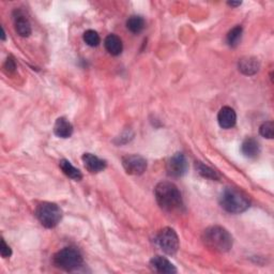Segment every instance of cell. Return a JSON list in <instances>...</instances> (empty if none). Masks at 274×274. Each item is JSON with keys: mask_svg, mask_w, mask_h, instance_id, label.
Wrapping results in <instances>:
<instances>
[{"mask_svg": "<svg viewBox=\"0 0 274 274\" xmlns=\"http://www.w3.org/2000/svg\"><path fill=\"white\" fill-rule=\"evenodd\" d=\"M54 133L60 139H69L73 134V125L66 118H58L54 125Z\"/></svg>", "mask_w": 274, "mask_h": 274, "instance_id": "cell-15", "label": "cell"}, {"mask_svg": "<svg viewBox=\"0 0 274 274\" xmlns=\"http://www.w3.org/2000/svg\"><path fill=\"white\" fill-rule=\"evenodd\" d=\"M154 195L157 204L167 212L179 211L183 207L182 195L172 182H160L154 188Z\"/></svg>", "mask_w": 274, "mask_h": 274, "instance_id": "cell-1", "label": "cell"}, {"mask_svg": "<svg viewBox=\"0 0 274 274\" xmlns=\"http://www.w3.org/2000/svg\"><path fill=\"white\" fill-rule=\"evenodd\" d=\"M242 27L241 26H236L233 29H231L228 35H227V43L229 46L231 47H236L239 42L241 41V37H242Z\"/></svg>", "mask_w": 274, "mask_h": 274, "instance_id": "cell-20", "label": "cell"}, {"mask_svg": "<svg viewBox=\"0 0 274 274\" xmlns=\"http://www.w3.org/2000/svg\"><path fill=\"white\" fill-rule=\"evenodd\" d=\"M122 166L126 174L133 176L143 175L147 170V161L143 156L132 154L122 157Z\"/></svg>", "mask_w": 274, "mask_h": 274, "instance_id": "cell-7", "label": "cell"}, {"mask_svg": "<svg viewBox=\"0 0 274 274\" xmlns=\"http://www.w3.org/2000/svg\"><path fill=\"white\" fill-rule=\"evenodd\" d=\"M5 68L9 71V72H13L16 68L15 66V61L12 59V58H8L7 61H6V65H5Z\"/></svg>", "mask_w": 274, "mask_h": 274, "instance_id": "cell-24", "label": "cell"}, {"mask_svg": "<svg viewBox=\"0 0 274 274\" xmlns=\"http://www.w3.org/2000/svg\"><path fill=\"white\" fill-rule=\"evenodd\" d=\"M126 27L133 34H140L145 28V20L142 16L132 15L126 20Z\"/></svg>", "mask_w": 274, "mask_h": 274, "instance_id": "cell-18", "label": "cell"}, {"mask_svg": "<svg viewBox=\"0 0 274 274\" xmlns=\"http://www.w3.org/2000/svg\"><path fill=\"white\" fill-rule=\"evenodd\" d=\"M241 5V3H233V2H231V3H228V6H230V7H238V6H240Z\"/></svg>", "mask_w": 274, "mask_h": 274, "instance_id": "cell-25", "label": "cell"}, {"mask_svg": "<svg viewBox=\"0 0 274 274\" xmlns=\"http://www.w3.org/2000/svg\"><path fill=\"white\" fill-rule=\"evenodd\" d=\"M205 245L218 253L228 252L233 248V237L222 226L208 227L203 235Z\"/></svg>", "mask_w": 274, "mask_h": 274, "instance_id": "cell-2", "label": "cell"}, {"mask_svg": "<svg viewBox=\"0 0 274 274\" xmlns=\"http://www.w3.org/2000/svg\"><path fill=\"white\" fill-rule=\"evenodd\" d=\"M195 168H196L197 173L200 176H203L204 178L211 179V180H217V179H220V175L214 170H212L211 167L203 164L202 162H196Z\"/></svg>", "mask_w": 274, "mask_h": 274, "instance_id": "cell-19", "label": "cell"}, {"mask_svg": "<svg viewBox=\"0 0 274 274\" xmlns=\"http://www.w3.org/2000/svg\"><path fill=\"white\" fill-rule=\"evenodd\" d=\"M3 29V35H2V39L5 41L6 40V33H5V29H4V27L2 28Z\"/></svg>", "mask_w": 274, "mask_h": 274, "instance_id": "cell-26", "label": "cell"}, {"mask_svg": "<svg viewBox=\"0 0 274 274\" xmlns=\"http://www.w3.org/2000/svg\"><path fill=\"white\" fill-rule=\"evenodd\" d=\"M83 162L85 167L87 168V171L92 173V174H97L105 170L106 167V162L101 160L100 157L96 156L92 153H85L83 155Z\"/></svg>", "mask_w": 274, "mask_h": 274, "instance_id": "cell-11", "label": "cell"}, {"mask_svg": "<svg viewBox=\"0 0 274 274\" xmlns=\"http://www.w3.org/2000/svg\"><path fill=\"white\" fill-rule=\"evenodd\" d=\"M83 262L84 259L80 252L75 248L62 249L54 256L55 266L68 272L77 270L83 266Z\"/></svg>", "mask_w": 274, "mask_h": 274, "instance_id": "cell-4", "label": "cell"}, {"mask_svg": "<svg viewBox=\"0 0 274 274\" xmlns=\"http://www.w3.org/2000/svg\"><path fill=\"white\" fill-rule=\"evenodd\" d=\"M187 171V161L183 153L178 152L174 154L166 164V172L168 176L179 178L185 175Z\"/></svg>", "mask_w": 274, "mask_h": 274, "instance_id": "cell-8", "label": "cell"}, {"mask_svg": "<svg viewBox=\"0 0 274 274\" xmlns=\"http://www.w3.org/2000/svg\"><path fill=\"white\" fill-rule=\"evenodd\" d=\"M14 26L16 33L20 37L27 38L31 35V25L28 18L22 12L17 11V10L14 12Z\"/></svg>", "mask_w": 274, "mask_h": 274, "instance_id": "cell-12", "label": "cell"}, {"mask_svg": "<svg viewBox=\"0 0 274 274\" xmlns=\"http://www.w3.org/2000/svg\"><path fill=\"white\" fill-rule=\"evenodd\" d=\"M150 267L153 271L162 274H174L177 273V268L165 257L154 256L150 260Z\"/></svg>", "mask_w": 274, "mask_h": 274, "instance_id": "cell-10", "label": "cell"}, {"mask_svg": "<svg viewBox=\"0 0 274 274\" xmlns=\"http://www.w3.org/2000/svg\"><path fill=\"white\" fill-rule=\"evenodd\" d=\"M59 166L61 168V171L63 172V174H65L67 177L73 179V180L78 181L83 178L80 171L77 170L76 167L73 166L71 162L68 160H61L59 163Z\"/></svg>", "mask_w": 274, "mask_h": 274, "instance_id": "cell-17", "label": "cell"}, {"mask_svg": "<svg viewBox=\"0 0 274 274\" xmlns=\"http://www.w3.org/2000/svg\"><path fill=\"white\" fill-rule=\"evenodd\" d=\"M260 135L265 139L272 140L274 136V124L272 121H267L265 123H262L259 128Z\"/></svg>", "mask_w": 274, "mask_h": 274, "instance_id": "cell-22", "label": "cell"}, {"mask_svg": "<svg viewBox=\"0 0 274 274\" xmlns=\"http://www.w3.org/2000/svg\"><path fill=\"white\" fill-rule=\"evenodd\" d=\"M0 253H2V256L4 258H9L12 255V250L6 243L5 239H2V248H0Z\"/></svg>", "mask_w": 274, "mask_h": 274, "instance_id": "cell-23", "label": "cell"}, {"mask_svg": "<svg viewBox=\"0 0 274 274\" xmlns=\"http://www.w3.org/2000/svg\"><path fill=\"white\" fill-rule=\"evenodd\" d=\"M155 242L165 254L175 255L179 250V238L176 231L171 227H165L156 235Z\"/></svg>", "mask_w": 274, "mask_h": 274, "instance_id": "cell-6", "label": "cell"}, {"mask_svg": "<svg viewBox=\"0 0 274 274\" xmlns=\"http://www.w3.org/2000/svg\"><path fill=\"white\" fill-rule=\"evenodd\" d=\"M241 152L249 159H255L260 153V146L254 139H246L241 145Z\"/></svg>", "mask_w": 274, "mask_h": 274, "instance_id": "cell-14", "label": "cell"}, {"mask_svg": "<svg viewBox=\"0 0 274 274\" xmlns=\"http://www.w3.org/2000/svg\"><path fill=\"white\" fill-rule=\"evenodd\" d=\"M220 204L229 213H241L249 209L251 203L249 196L235 187H227L220 197Z\"/></svg>", "mask_w": 274, "mask_h": 274, "instance_id": "cell-3", "label": "cell"}, {"mask_svg": "<svg viewBox=\"0 0 274 274\" xmlns=\"http://www.w3.org/2000/svg\"><path fill=\"white\" fill-rule=\"evenodd\" d=\"M84 41L86 42V44H88L89 46H98L100 44V36L97 33V31L94 30H87L85 31V34H84Z\"/></svg>", "mask_w": 274, "mask_h": 274, "instance_id": "cell-21", "label": "cell"}, {"mask_svg": "<svg viewBox=\"0 0 274 274\" xmlns=\"http://www.w3.org/2000/svg\"><path fill=\"white\" fill-rule=\"evenodd\" d=\"M239 71L245 75H254L259 71V61L254 57H243L238 63Z\"/></svg>", "mask_w": 274, "mask_h": 274, "instance_id": "cell-13", "label": "cell"}, {"mask_svg": "<svg viewBox=\"0 0 274 274\" xmlns=\"http://www.w3.org/2000/svg\"><path fill=\"white\" fill-rule=\"evenodd\" d=\"M217 121H218V124H220L221 128L231 129L236 125L237 114L231 107L224 106V107L221 108L218 112Z\"/></svg>", "mask_w": 274, "mask_h": 274, "instance_id": "cell-9", "label": "cell"}, {"mask_svg": "<svg viewBox=\"0 0 274 274\" xmlns=\"http://www.w3.org/2000/svg\"><path fill=\"white\" fill-rule=\"evenodd\" d=\"M104 45H105V48H106V50L113 56L120 55L121 51H122V48H123L121 39L116 35H109L108 37H106V39H105V42H104Z\"/></svg>", "mask_w": 274, "mask_h": 274, "instance_id": "cell-16", "label": "cell"}, {"mask_svg": "<svg viewBox=\"0 0 274 274\" xmlns=\"http://www.w3.org/2000/svg\"><path fill=\"white\" fill-rule=\"evenodd\" d=\"M36 216L45 228H54L62 217L61 209L52 203H42L37 207Z\"/></svg>", "mask_w": 274, "mask_h": 274, "instance_id": "cell-5", "label": "cell"}]
</instances>
